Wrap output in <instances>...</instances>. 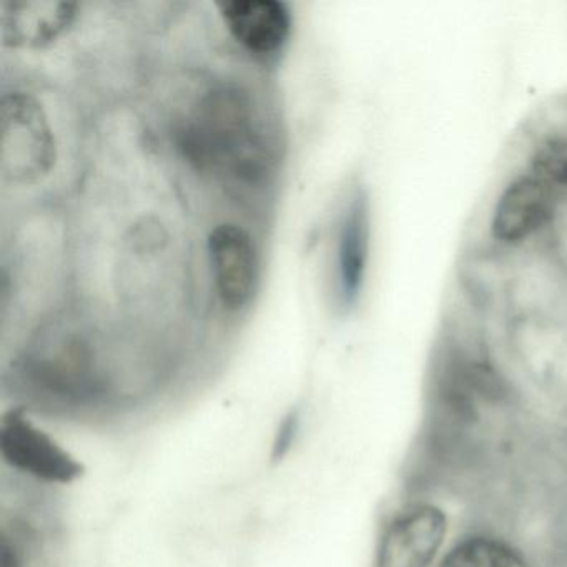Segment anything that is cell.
<instances>
[{
  "instance_id": "6da1fadb",
  "label": "cell",
  "mask_w": 567,
  "mask_h": 567,
  "mask_svg": "<svg viewBox=\"0 0 567 567\" xmlns=\"http://www.w3.org/2000/svg\"><path fill=\"white\" fill-rule=\"evenodd\" d=\"M58 158L54 132L38 99L6 94L0 105V172L6 182L34 185L51 174Z\"/></svg>"
},
{
  "instance_id": "9c48e42d",
  "label": "cell",
  "mask_w": 567,
  "mask_h": 567,
  "mask_svg": "<svg viewBox=\"0 0 567 567\" xmlns=\"http://www.w3.org/2000/svg\"><path fill=\"white\" fill-rule=\"evenodd\" d=\"M437 567H527L523 557L497 539L471 537L450 550Z\"/></svg>"
},
{
  "instance_id": "52a82bcc",
  "label": "cell",
  "mask_w": 567,
  "mask_h": 567,
  "mask_svg": "<svg viewBox=\"0 0 567 567\" xmlns=\"http://www.w3.org/2000/svg\"><path fill=\"white\" fill-rule=\"evenodd\" d=\"M559 192L529 174L517 178L501 195L493 218L497 240L517 244L536 234L556 210Z\"/></svg>"
},
{
  "instance_id": "8992f818",
  "label": "cell",
  "mask_w": 567,
  "mask_h": 567,
  "mask_svg": "<svg viewBox=\"0 0 567 567\" xmlns=\"http://www.w3.org/2000/svg\"><path fill=\"white\" fill-rule=\"evenodd\" d=\"M78 9L65 0H6L0 6L2 41L8 48H45L74 24Z\"/></svg>"
},
{
  "instance_id": "7a4b0ae2",
  "label": "cell",
  "mask_w": 567,
  "mask_h": 567,
  "mask_svg": "<svg viewBox=\"0 0 567 567\" xmlns=\"http://www.w3.org/2000/svg\"><path fill=\"white\" fill-rule=\"evenodd\" d=\"M215 288L228 310H244L258 287L260 261L250 234L235 224L217 225L208 235Z\"/></svg>"
},
{
  "instance_id": "3957f363",
  "label": "cell",
  "mask_w": 567,
  "mask_h": 567,
  "mask_svg": "<svg viewBox=\"0 0 567 567\" xmlns=\"http://www.w3.org/2000/svg\"><path fill=\"white\" fill-rule=\"evenodd\" d=\"M446 517L431 504L410 507L396 517L381 540L378 567H430L443 544Z\"/></svg>"
},
{
  "instance_id": "5b68a950",
  "label": "cell",
  "mask_w": 567,
  "mask_h": 567,
  "mask_svg": "<svg viewBox=\"0 0 567 567\" xmlns=\"http://www.w3.org/2000/svg\"><path fill=\"white\" fill-rule=\"evenodd\" d=\"M0 450L14 470L39 481L69 483L81 471L79 464L48 434L16 414L2 423Z\"/></svg>"
},
{
  "instance_id": "ba28073f",
  "label": "cell",
  "mask_w": 567,
  "mask_h": 567,
  "mask_svg": "<svg viewBox=\"0 0 567 567\" xmlns=\"http://www.w3.org/2000/svg\"><path fill=\"white\" fill-rule=\"evenodd\" d=\"M217 8L235 41L254 54H274L290 38L291 14L285 2L227 0Z\"/></svg>"
},
{
  "instance_id": "30bf717a",
  "label": "cell",
  "mask_w": 567,
  "mask_h": 567,
  "mask_svg": "<svg viewBox=\"0 0 567 567\" xmlns=\"http://www.w3.org/2000/svg\"><path fill=\"white\" fill-rule=\"evenodd\" d=\"M530 174L546 182L554 190H567V138H550L533 158Z\"/></svg>"
},
{
  "instance_id": "277c9868",
  "label": "cell",
  "mask_w": 567,
  "mask_h": 567,
  "mask_svg": "<svg viewBox=\"0 0 567 567\" xmlns=\"http://www.w3.org/2000/svg\"><path fill=\"white\" fill-rule=\"evenodd\" d=\"M370 257V204L361 188L351 194L344 205L337 231L334 250V284L341 308L357 305L363 290Z\"/></svg>"
}]
</instances>
